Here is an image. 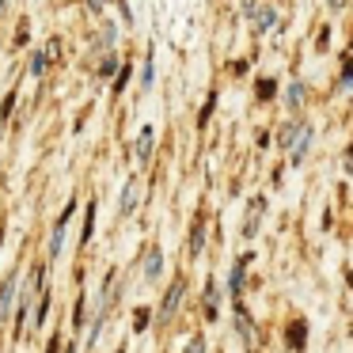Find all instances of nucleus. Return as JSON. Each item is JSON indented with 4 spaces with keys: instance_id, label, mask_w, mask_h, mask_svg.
<instances>
[{
    "instance_id": "nucleus-1",
    "label": "nucleus",
    "mask_w": 353,
    "mask_h": 353,
    "mask_svg": "<svg viewBox=\"0 0 353 353\" xmlns=\"http://www.w3.org/2000/svg\"><path fill=\"white\" fill-rule=\"evenodd\" d=\"M72 209H77V201L69 198V205H65L61 221L54 224V236H50V259H61V247H65V228H69V221H72Z\"/></svg>"
},
{
    "instance_id": "nucleus-2",
    "label": "nucleus",
    "mask_w": 353,
    "mask_h": 353,
    "mask_svg": "<svg viewBox=\"0 0 353 353\" xmlns=\"http://www.w3.org/2000/svg\"><path fill=\"white\" fill-rule=\"evenodd\" d=\"M183 292H186V281L179 277V281L168 289V296H163V304H160V323H168L171 315H175V307H179V300H183Z\"/></svg>"
},
{
    "instance_id": "nucleus-3",
    "label": "nucleus",
    "mask_w": 353,
    "mask_h": 353,
    "mask_svg": "<svg viewBox=\"0 0 353 353\" xmlns=\"http://www.w3.org/2000/svg\"><path fill=\"white\" fill-rule=\"evenodd\" d=\"M236 327H239V334H243V342L254 350V345H259V330H254L251 319H247V307L239 304V300H236Z\"/></svg>"
},
{
    "instance_id": "nucleus-4",
    "label": "nucleus",
    "mask_w": 353,
    "mask_h": 353,
    "mask_svg": "<svg viewBox=\"0 0 353 353\" xmlns=\"http://www.w3.org/2000/svg\"><path fill=\"white\" fill-rule=\"evenodd\" d=\"M16 292H19V281H16V274L8 277V281L0 285V323L8 319V312H12V304H16Z\"/></svg>"
},
{
    "instance_id": "nucleus-5",
    "label": "nucleus",
    "mask_w": 353,
    "mask_h": 353,
    "mask_svg": "<svg viewBox=\"0 0 353 353\" xmlns=\"http://www.w3.org/2000/svg\"><path fill=\"white\" fill-rule=\"evenodd\" d=\"M262 209H266V201H262V198H254V201H251V209H247V224H243V236H247V239H251L254 232H259Z\"/></svg>"
},
{
    "instance_id": "nucleus-6",
    "label": "nucleus",
    "mask_w": 353,
    "mask_h": 353,
    "mask_svg": "<svg viewBox=\"0 0 353 353\" xmlns=\"http://www.w3.org/2000/svg\"><path fill=\"white\" fill-rule=\"evenodd\" d=\"M243 270H247V259L243 262H236V266H232V300H239V292H243Z\"/></svg>"
},
{
    "instance_id": "nucleus-7",
    "label": "nucleus",
    "mask_w": 353,
    "mask_h": 353,
    "mask_svg": "<svg viewBox=\"0 0 353 353\" xmlns=\"http://www.w3.org/2000/svg\"><path fill=\"white\" fill-rule=\"evenodd\" d=\"M152 137H156V130H152V125H145L141 137H137V156H141V160H148V152H152Z\"/></svg>"
},
{
    "instance_id": "nucleus-8",
    "label": "nucleus",
    "mask_w": 353,
    "mask_h": 353,
    "mask_svg": "<svg viewBox=\"0 0 353 353\" xmlns=\"http://www.w3.org/2000/svg\"><path fill=\"white\" fill-rule=\"evenodd\" d=\"M160 270H163V254H160V251H148V262H145V277H148V281H156V277H160Z\"/></svg>"
},
{
    "instance_id": "nucleus-9",
    "label": "nucleus",
    "mask_w": 353,
    "mask_h": 353,
    "mask_svg": "<svg viewBox=\"0 0 353 353\" xmlns=\"http://www.w3.org/2000/svg\"><path fill=\"white\" fill-rule=\"evenodd\" d=\"M137 201H141L137 183H125V190H122V209H125V213H133V209H137Z\"/></svg>"
},
{
    "instance_id": "nucleus-10",
    "label": "nucleus",
    "mask_w": 353,
    "mask_h": 353,
    "mask_svg": "<svg viewBox=\"0 0 353 353\" xmlns=\"http://www.w3.org/2000/svg\"><path fill=\"white\" fill-rule=\"evenodd\" d=\"M205 319L209 323L216 319V281H209V289H205Z\"/></svg>"
},
{
    "instance_id": "nucleus-11",
    "label": "nucleus",
    "mask_w": 353,
    "mask_h": 353,
    "mask_svg": "<svg viewBox=\"0 0 353 353\" xmlns=\"http://www.w3.org/2000/svg\"><path fill=\"white\" fill-rule=\"evenodd\" d=\"M201 243H205V224H194V236H190V259L201 254Z\"/></svg>"
},
{
    "instance_id": "nucleus-12",
    "label": "nucleus",
    "mask_w": 353,
    "mask_h": 353,
    "mask_svg": "<svg viewBox=\"0 0 353 353\" xmlns=\"http://www.w3.org/2000/svg\"><path fill=\"white\" fill-rule=\"evenodd\" d=\"M274 8H259L254 12V27H259V31H266V27H274Z\"/></svg>"
},
{
    "instance_id": "nucleus-13",
    "label": "nucleus",
    "mask_w": 353,
    "mask_h": 353,
    "mask_svg": "<svg viewBox=\"0 0 353 353\" xmlns=\"http://www.w3.org/2000/svg\"><path fill=\"white\" fill-rule=\"evenodd\" d=\"M300 133H304V125H285V130H281V137H277V141H281V148H289L292 141L300 137Z\"/></svg>"
},
{
    "instance_id": "nucleus-14",
    "label": "nucleus",
    "mask_w": 353,
    "mask_h": 353,
    "mask_svg": "<svg viewBox=\"0 0 353 353\" xmlns=\"http://www.w3.org/2000/svg\"><path fill=\"white\" fill-rule=\"evenodd\" d=\"M289 345H292V350L304 345V323H292V327H289Z\"/></svg>"
},
{
    "instance_id": "nucleus-15",
    "label": "nucleus",
    "mask_w": 353,
    "mask_h": 353,
    "mask_svg": "<svg viewBox=\"0 0 353 353\" xmlns=\"http://www.w3.org/2000/svg\"><path fill=\"white\" fill-rule=\"evenodd\" d=\"M285 99H289V107H300V103H304V84H292Z\"/></svg>"
},
{
    "instance_id": "nucleus-16",
    "label": "nucleus",
    "mask_w": 353,
    "mask_h": 353,
    "mask_svg": "<svg viewBox=\"0 0 353 353\" xmlns=\"http://www.w3.org/2000/svg\"><path fill=\"white\" fill-rule=\"evenodd\" d=\"M46 72V54H34L31 57V77H42Z\"/></svg>"
},
{
    "instance_id": "nucleus-17",
    "label": "nucleus",
    "mask_w": 353,
    "mask_h": 353,
    "mask_svg": "<svg viewBox=\"0 0 353 353\" xmlns=\"http://www.w3.org/2000/svg\"><path fill=\"white\" fill-rule=\"evenodd\" d=\"M46 312H50V292H46V296H42L39 312H34V327H42V323H46Z\"/></svg>"
},
{
    "instance_id": "nucleus-18",
    "label": "nucleus",
    "mask_w": 353,
    "mask_h": 353,
    "mask_svg": "<svg viewBox=\"0 0 353 353\" xmlns=\"http://www.w3.org/2000/svg\"><path fill=\"white\" fill-rule=\"evenodd\" d=\"M92 224H95V205H88V224H84V236H80V243H88V239H92Z\"/></svg>"
},
{
    "instance_id": "nucleus-19",
    "label": "nucleus",
    "mask_w": 353,
    "mask_h": 353,
    "mask_svg": "<svg viewBox=\"0 0 353 353\" xmlns=\"http://www.w3.org/2000/svg\"><path fill=\"white\" fill-rule=\"evenodd\" d=\"M186 353H205V338L194 334V338H190V345H186Z\"/></svg>"
},
{
    "instance_id": "nucleus-20",
    "label": "nucleus",
    "mask_w": 353,
    "mask_h": 353,
    "mask_svg": "<svg viewBox=\"0 0 353 353\" xmlns=\"http://www.w3.org/2000/svg\"><path fill=\"white\" fill-rule=\"evenodd\" d=\"M270 95H274V84H270V80H262V84H259V99H270Z\"/></svg>"
},
{
    "instance_id": "nucleus-21",
    "label": "nucleus",
    "mask_w": 353,
    "mask_h": 353,
    "mask_svg": "<svg viewBox=\"0 0 353 353\" xmlns=\"http://www.w3.org/2000/svg\"><path fill=\"white\" fill-rule=\"evenodd\" d=\"M145 327H148V312L141 307V312H137V330H145Z\"/></svg>"
},
{
    "instance_id": "nucleus-22",
    "label": "nucleus",
    "mask_w": 353,
    "mask_h": 353,
    "mask_svg": "<svg viewBox=\"0 0 353 353\" xmlns=\"http://www.w3.org/2000/svg\"><path fill=\"white\" fill-rule=\"evenodd\" d=\"M88 8H92V12H103V0H88Z\"/></svg>"
},
{
    "instance_id": "nucleus-23",
    "label": "nucleus",
    "mask_w": 353,
    "mask_h": 353,
    "mask_svg": "<svg viewBox=\"0 0 353 353\" xmlns=\"http://www.w3.org/2000/svg\"><path fill=\"white\" fill-rule=\"evenodd\" d=\"M57 345H61V342H57V338H54V342H50V350H46V353H57Z\"/></svg>"
},
{
    "instance_id": "nucleus-24",
    "label": "nucleus",
    "mask_w": 353,
    "mask_h": 353,
    "mask_svg": "<svg viewBox=\"0 0 353 353\" xmlns=\"http://www.w3.org/2000/svg\"><path fill=\"white\" fill-rule=\"evenodd\" d=\"M4 8H8V0H0V16H4Z\"/></svg>"
},
{
    "instance_id": "nucleus-25",
    "label": "nucleus",
    "mask_w": 353,
    "mask_h": 353,
    "mask_svg": "<svg viewBox=\"0 0 353 353\" xmlns=\"http://www.w3.org/2000/svg\"><path fill=\"white\" fill-rule=\"evenodd\" d=\"M69 353H77V350H72V345H69Z\"/></svg>"
},
{
    "instance_id": "nucleus-26",
    "label": "nucleus",
    "mask_w": 353,
    "mask_h": 353,
    "mask_svg": "<svg viewBox=\"0 0 353 353\" xmlns=\"http://www.w3.org/2000/svg\"><path fill=\"white\" fill-rule=\"evenodd\" d=\"M350 285H353V274H350Z\"/></svg>"
}]
</instances>
